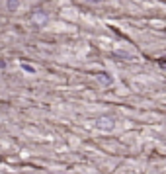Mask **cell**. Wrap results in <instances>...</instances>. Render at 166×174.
Instances as JSON below:
<instances>
[{
    "instance_id": "cell-2",
    "label": "cell",
    "mask_w": 166,
    "mask_h": 174,
    "mask_svg": "<svg viewBox=\"0 0 166 174\" xmlns=\"http://www.w3.org/2000/svg\"><path fill=\"white\" fill-rule=\"evenodd\" d=\"M18 6H20L18 0H8V8H10V10H16Z\"/></svg>"
},
{
    "instance_id": "cell-5",
    "label": "cell",
    "mask_w": 166,
    "mask_h": 174,
    "mask_svg": "<svg viewBox=\"0 0 166 174\" xmlns=\"http://www.w3.org/2000/svg\"><path fill=\"white\" fill-rule=\"evenodd\" d=\"M88 2H100V0H88Z\"/></svg>"
},
{
    "instance_id": "cell-3",
    "label": "cell",
    "mask_w": 166,
    "mask_h": 174,
    "mask_svg": "<svg viewBox=\"0 0 166 174\" xmlns=\"http://www.w3.org/2000/svg\"><path fill=\"white\" fill-rule=\"evenodd\" d=\"M98 80H102V82H106V84H110V82H111V78H110V76H104V72H102V75H98Z\"/></svg>"
},
{
    "instance_id": "cell-4",
    "label": "cell",
    "mask_w": 166,
    "mask_h": 174,
    "mask_svg": "<svg viewBox=\"0 0 166 174\" xmlns=\"http://www.w3.org/2000/svg\"><path fill=\"white\" fill-rule=\"evenodd\" d=\"M45 18H47L45 14H35V16H33V20H37V22H43Z\"/></svg>"
},
{
    "instance_id": "cell-1",
    "label": "cell",
    "mask_w": 166,
    "mask_h": 174,
    "mask_svg": "<svg viewBox=\"0 0 166 174\" xmlns=\"http://www.w3.org/2000/svg\"><path fill=\"white\" fill-rule=\"evenodd\" d=\"M96 129H100V131H111L113 129V119L111 118H100L96 121Z\"/></svg>"
}]
</instances>
